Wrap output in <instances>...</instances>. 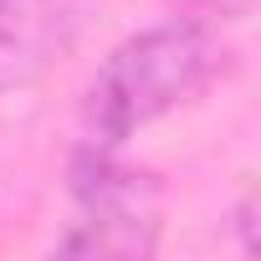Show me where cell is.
I'll use <instances>...</instances> for the list:
<instances>
[{
  "instance_id": "obj_1",
  "label": "cell",
  "mask_w": 261,
  "mask_h": 261,
  "mask_svg": "<svg viewBox=\"0 0 261 261\" xmlns=\"http://www.w3.org/2000/svg\"><path fill=\"white\" fill-rule=\"evenodd\" d=\"M220 72H225V41H220V26L210 21L174 16L164 26L128 36L118 51H108V62L87 82V97H82L87 144L118 149L144 123L195 102Z\"/></svg>"
},
{
  "instance_id": "obj_2",
  "label": "cell",
  "mask_w": 261,
  "mask_h": 261,
  "mask_svg": "<svg viewBox=\"0 0 261 261\" xmlns=\"http://www.w3.org/2000/svg\"><path fill=\"white\" fill-rule=\"evenodd\" d=\"M164 230V185L149 169L123 164L108 144H87L72 159V220L57 241L67 256H154Z\"/></svg>"
},
{
  "instance_id": "obj_3",
  "label": "cell",
  "mask_w": 261,
  "mask_h": 261,
  "mask_svg": "<svg viewBox=\"0 0 261 261\" xmlns=\"http://www.w3.org/2000/svg\"><path fill=\"white\" fill-rule=\"evenodd\" d=\"M97 0H0V92H21L77 41Z\"/></svg>"
},
{
  "instance_id": "obj_4",
  "label": "cell",
  "mask_w": 261,
  "mask_h": 261,
  "mask_svg": "<svg viewBox=\"0 0 261 261\" xmlns=\"http://www.w3.org/2000/svg\"><path fill=\"white\" fill-rule=\"evenodd\" d=\"M256 0H174L179 16H195V21H210V26H225V21H241L251 16Z\"/></svg>"
}]
</instances>
